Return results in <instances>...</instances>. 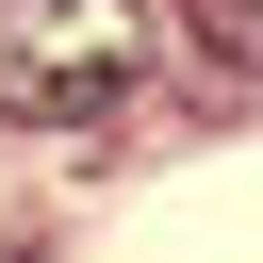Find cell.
I'll list each match as a JSON object with an SVG mask.
<instances>
[{
	"label": "cell",
	"mask_w": 263,
	"mask_h": 263,
	"mask_svg": "<svg viewBox=\"0 0 263 263\" xmlns=\"http://www.w3.org/2000/svg\"><path fill=\"white\" fill-rule=\"evenodd\" d=\"M197 33H214V66H263V0H197Z\"/></svg>",
	"instance_id": "obj_2"
},
{
	"label": "cell",
	"mask_w": 263,
	"mask_h": 263,
	"mask_svg": "<svg viewBox=\"0 0 263 263\" xmlns=\"http://www.w3.org/2000/svg\"><path fill=\"white\" fill-rule=\"evenodd\" d=\"M148 66H164L148 0H0V115L16 132H99L148 99Z\"/></svg>",
	"instance_id": "obj_1"
}]
</instances>
